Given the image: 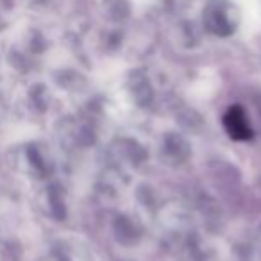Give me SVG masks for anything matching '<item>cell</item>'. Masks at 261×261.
<instances>
[{
    "instance_id": "6da1fadb",
    "label": "cell",
    "mask_w": 261,
    "mask_h": 261,
    "mask_svg": "<svg viewBox=\"0 0 261 261\" xmlns=\"http://www.w3.org/2000/svg\"><path fill=\"white\" fill-rule=\"evenodd\" d=\"M222 123H224V129L232 140H238V142H243V140H249L252 136V127H250L249 116H247L245 109L242 106H231V108L225 111L224 118H222Z\"/></svg>"
}]
</instances>
